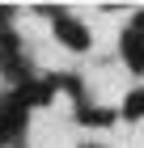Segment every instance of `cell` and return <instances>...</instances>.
Listing matches in <instances>:
<instances>
[{"label":"cell","instance_id":"6da1fadb","mask_svg":"<svg viewBox=\"0 0 144 148\" xmlns=\"http://www.w3.org/2000/svg\"><path fill=\"white\" fill-rule=\"evenodd\" d=\"M25 119H30V110H25L13 93H0V144L25 136Z\"/></svg>","mask_w":144,"mask_h":148},{"label":"cell","instance_id":"7a4b0ae2","mask_svg":"<svg viewBox=\"0 0 144 148\" xmlns=\"http://www.w3.org/2000/svg\"><path fill=\"white\" fill-rule=\"evenodd\" d=\"M0 76H9L13 85L30 80V64H25V51H21V38L17 34L9 42H0Z\"/></svg>","mask_w":144,"mask_h":148},{"label":"cell","instance_id":"3957f363","mask_svg":"<svg viewBox=\"0 0 144 148\" xmlns=\"http://www.w3.org/2000/svg\"><path fill=\"white\" fill-rule=\"evenodd\" d=\"M9 93L25 106V110H34V106H51L55 85H51V76H30V80H21V85H13Z\"/></svg>","mask_w":144,"mask_h":148},{"label":"cell","instance_id":"277c9868","mask_svg":"<svg viewBox=\"0 0 144 148\" xmlns=\"http://www.w3.org/2000/svg\"><path fill=\"white\" fill-rule=\"evenodd\" d=\"M55 38L68 47V51H89V42H93V34H89V30H85V25H81L68 9L55 17Z\"/></svg>","mask_w":144,"mask_h":148},{"label":"cell","instance_id":"5b68a950","mask_svg":"<svg viewBox=\"0 0 144 148\" xmlns=\"http://www.w3.org/2000/svg\"><path fill=\"white\" fill-rule=\"evenodd\" d=\"M119 51H123V64L132 72H144V30H136V25H127L119 34Z\"/></svg>","mask_w":144,"mask_h":148},{"label":"cell","instance_id":"8992f818","mask_svg":"<svg viewBox=\"0 0 144 148\" xmlns=\"http://www.w3.org/2000/svg\"><path fill=\"white\" fill-rule=\"evenodd\" d=\"M76 119L81 123H93V127H106V123H114V110H102V106H85L81 102L76 106Z\"/></svg>","mask_w":144,"mask_h":148},{"label":"cell","instance_id":"52a82bcc","mask_svg":"<svg viewBox=\"0 0 144 148\" xmlns=\"http://www.w3.org/2000/svg\"><path fill=\"white\" fill-rule=\"evenodd\" d=\"M119 114H123V119H132V123H136V119H144V85H140V89H132L127 97H123Z\"/></svg>","mask_w":144,"mask_h":148},{"label":"cell","instance_id":"ba28073f","mask_svg":"<svg viewBox=\"0 0 144 148\" xmlns=\"http://www.w3.org/2000/svg\"><path fill=\"white\" fill-rule=\"evenodd\" d=\"M9 17H13V9H9V4H0V42H9V38L17 34V30H9Z\"/></svg>","mask_w":144,"mask_h":148},{"label":"cell","instance_id":"9c48e42d","mask_svg":"<svg viewBox=\"0 0 144 148\" xmlns=\"http://www.w3.org/2000/svg\"><path fill=\"white\" fill-rule=\"evenodd\" d=\"M132 25H136V30H144V9L136 13V21H132Z\"/></svg>","mask_w":144,"mask_h":148},{"label":"cell","instance_id":"30bf717a","mask_svg":"<svg viewBox=\"0 0 144 148\" xmlns=\"http://www.w3.org/2000/svg\"><path fill=\"white\" fill-rule=\"evenodd\" d=\"M81 148H102V144H81Z\"/></svg>","mask_w":144,"mask_h":148}]
</instances>
